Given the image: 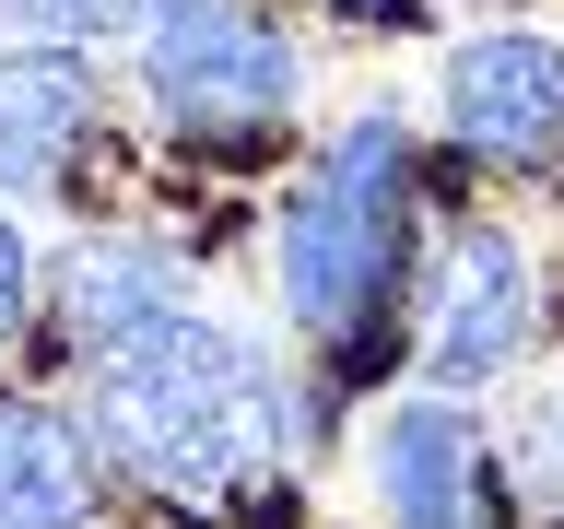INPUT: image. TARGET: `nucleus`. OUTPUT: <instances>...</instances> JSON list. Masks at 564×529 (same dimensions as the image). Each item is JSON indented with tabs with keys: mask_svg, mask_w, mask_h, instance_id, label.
Returning <instances> with one entry per match:
<instances>
[{
	"mask_svg": "<svg viewBox=\"0 0 564 529\" xmlns=\"http://www.w3.org/2000/svg\"><path fill=\"white\" fill-rule=\"evenodd\" d=\"M83 435L118 483L165 494V506H224L294 458V377L212 317H165V330L95 353Z\"/></svg>",
	"mask_w": 564,
	"mask_h": 529,
	"instance_id": "nucleus-1",
	"label": "nucleus"
},
{
	"mask_svg": "<svg viewBox=\"0 0 564 529\" xmlns=\"http://www.w3.org/2000/svg\"><path fill=\"white\" fill-rule=\"evenodd\" d=\"M400 247H412V141H400L388 106H365L271 224L282 317L317 330V342H341V353H365V330L400 294Z\"/></svg>",
	"mask_w": 564,
	"mask_h": 529,
	"instance_id": "nucleus-2",
	"label": "nucleus"
},
{
	"mask_svg": "<svg viewBox=\"0 0 564 529\" xmlns=\"http://www.w3.org/2000/svg\"><path fill=\"white\" fill-rule=\"evenodd\" d=\"M141 95L176 141H259L294 106V35L247 0H176L141 35Z\"/></svg>",
	"mask_w": 564,
	"mask_h": 529,
	"instance_id": "nucleus-3",
	"label": "nucleus"
},
{
	"mask_svg": "<svg viewBox=\"0 0 564 529\" xmlns=\"http://www.w3.org/2000/svg\"><path fill=\"white\" fill-rule=\"evenodd\" d=\"M541 330V294H529V247L506 224H470L435 259V294H423V377L435 388H482L506 377Z\"/></svg>",
	"mask_w": 564,
	"mask_h": 529,
	"instance_id": "nucleus-4",
	"label": "nucleus"
},
{
	"mask_svg": "<svg viewBox=\"0 0 564 529\" xmlns=\"http://www.w3.org/2000/svg\"><path fill=\"white\" fill-rule=\"evenodd\" d=\"M435 118L482 165H553L564 153V47L553 35H470V47H447Z\"/></svg>",
	"mask_w": 564,
	"mask_h": 529,
	"instance_id": "nucleus-5",
	"label": "nucleus"
},
{
	"mask_svg": "<svg viewBox=\"0 0 564 529\" xmlns=\"http://www.w3.org/2000/svg\"><path fill=\"white\" fill-rule=\"evenodd\" d=\"M365 471H377L388 529H506L494 447L470 435V412H458V400H400V412L377 423Z\"/></svg>",
	"mask_w": 564,
	"mask_h": 529,
	"instance_id": "nucleus-6",
	"label": "nucleus"
},
{
	"mask_svg": "<svg viewBox=\"0 0 564 529\" xmlns=\"http://www.w3.org/2000/svg\"><path fill=\"white\" fill-rule=\"evenodd\" d=\"M47 317H59L70 353H118L141 342V330H165V317H188V271H176L165 247H130V236H95L59 259V294H47Z\"/></svg>",
	"mask_w": 564,
	"mask_h": 529,
	"instance_id": "nucleus-7",
	"label": "nucleus"
},
{
	"mask_svg": "<svg viewBox=\"0 0 564 529\" xmlns=\"http://www.w3.org/2000/svg\"><path fill=\"white\" fill-rule=\"evenodd\" d=\"M95 435L47 400H0V529H83L95 518Z\"/></svg>",
	"mask_w": 564,
	"mask_h": 529,
	"instance_id": "nucleus-8",
	"label": "nucleus"
},
{
	"mask_svg": "<svg viewBox=\"0 0 564 529\" xmlns=\"http://www.w3.org/2000/svg\"><path fill=\"white\" fill-rule=\"evenodd\" d=\"M95 71L70 60V47H12L0 60V176L35 188V176H59V153L95 130Z\"/></svg>",
	"mask_w": 564,
	"mask_h": 529,
	"instance_id": "nucleus-9",
	"label": "nucleus"
},
{
	"mask_svg": "<svg viewBox=\"0 0 564 529\" xmlns=\"http://www.w3.org/2000/svg\"><path fill=\"white\" fill-rule=\"evenodd\" d=\"M176 0H0V24L47 35V47H70V35H153Z\"/></svg>",
	"mask_w": 564,
	"mask_h": 529,
	"instance_id": "nucleus-10",
	"label": "nucleus"
},
{
	"mask_svg": "<svg viewBox=\"0 0 564 529\" xmlns=\"http://www.w3.org/2000/svg\"><path fill=\"white\" fill-rule=\"evenodd\" d=\"M24 306H35V247H24V224L0 212V342L24 330Z\"/></svg>",
	"mask_w": 564,
	"mask_h": 529,
	"instance_id": "nucleus-11",
	"label": "nucleus"
},
{
	"mask_svg": "<svg viewBox=\"0 0 564 529\" xmlns=\"http://www.w3.org/2000/svg\"><path fill=\"white\" fill-rule=\"evenodd\" d=\"M329 12H352V24H423V0H329Z\"/></svg>",
	"mask_w": 564,
	"mask_h": 529,
	"instance_id": "nucleus-12",
	"label": "nucleus"
}]
</instances>
